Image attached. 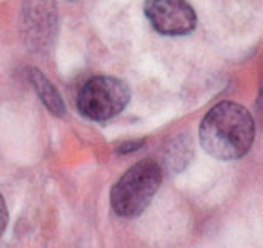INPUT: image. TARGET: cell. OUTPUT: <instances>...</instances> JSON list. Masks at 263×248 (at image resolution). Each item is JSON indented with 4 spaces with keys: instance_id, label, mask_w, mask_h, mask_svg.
<instances>
[{
    "instance_id": "4",
    "label": "cell",
    "mask_w": 263,
    "mask_h": 248,
    "mask_svg": "<svg viewBox=\"0 0 263 248\" xmlns=\"http://www.w3.org/2000/svg\"><path fill=\"white\" fill-rule=\"evenodd\" d=\"M145 16L164 36H186L197 27V14L186 0H147Z\"/></svg>"
},
{
    "instance_id": "2",
    "label": "cell",
    "mask_w": 263,
    "mask_h": 248,
    "mask_svg": "<svg viewBox=\"0 0 263 248\" xmlns=\"http://www.w3.org/2000/svg\"><path fill=\"white\" fill-rule=\"evenodd\" d=\"M161 182L162 171L155 160L137 162L112 187L110 204L114 212L122 218L139 217L152 203Z\"/></svg>"
},
{
    "instance_id": "5",
    "label": "cell",
    "mask_w": 263,
    "mask_h": 248,
    "mask_svg": "<svg viewBox=\"0 0 263 248\" xmlns=\"http://www.w3.org/2000/svg\"><path fill=\"white\" fill-rule=\"evenodd\" d=\"M30 82L36 91V94L40 96V99L43 101V104L47 107L51 113H54L55 116H63L65 115V104L62 101V97L57 91V88L49 82L43 72H40L38 69H32L30 71Z\"/></svg>"
},
{
    "instance_id": "7",
    "label": "cell",
    "mask_w": 263,
    "mask_h": 248,
    "mask_svg": "<svg viewBox=\"0 0 263 248\" xmlns=\"http://www.w3.org/2000/svg\"><path fill=\"white\" fill-rule=\"evenodd\" d=\"M142 146V141H139V143H136V144H131V143H126L122 150H120V153H129V151H134V150H137V148H140Z\"/></svg>"
},
{
    "instance_id": "6",
    "label": "cell",
    "mask_w": 263,
    "mask_h": 248,
    "mask_svg": "<svg viewBox=\"0 0 263 248\" xmlns=\"http://www.w3.org/2000/svg\"><path fill=\"white\" fill-rule=\"evenodd\" d=\"M7 225H8V209H7L4 196L0 195V237L5 233Z\"/></svg>"
},
{
    "instance_id": "3",
    "label": "cell",
    "mask_w": 263,
    "mask_h": 248,
    "mask_svg": "<svg viewBox=\"0 0 263 248\" xmlns=\"http://www.w3.org/2000/svg\"><path fill=\"white\" fill-rule=\"evenodd\" d=\"M129 97V87L123 80L112 76H97L81 88L78 109L82 116L91 121H107L126 109Z\"/></svg>"
},
{
    "instance_id": "1",
    "label": "cell",
    "mask_w": 263,
    "mask_h": 248,
    "mask_svg": "<svg viewBox=\"0 0 263 248\" xmlns=\"http://www.w3.org/2000/svg\"><path fill=\"white\" fill-rule=\"evenodd\" d=\"M199 137L203 150L214 159H241L254 143V119L243 106L224 101L205 115L200 122Z\"/></svg>"
}]
</instances>
